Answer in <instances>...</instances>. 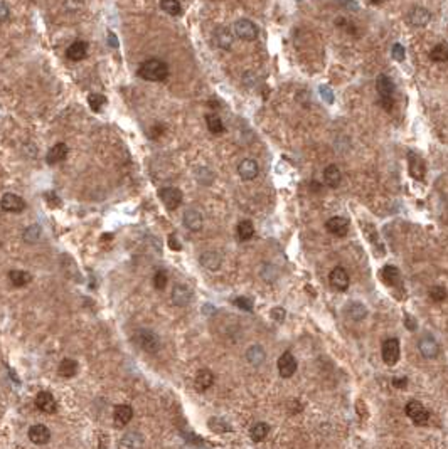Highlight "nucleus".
Wrapping results in <instances>:
<instances>
[{
  "mask_svg": "<svg viewBox=\"0 0 448 449\" xmlns=\"http://www.w3.org/2000/svg\"><path fill=\"white\" fill-rule=\"evenodd\" d=\"M159 197L169 210H175L177 207L182 204L184 195H182L181 188H177V187H164L159 191Z\"/></svg>",
  "mask_w": 448,
  "mask_h": 449,
  "instance_id": "obj_4",
  "label": "nucleus"
},
{
  "mask_svg": "<svg viewBox=\"0 0 448 449\" xmlns=\"http://www.w3.org/2000/svg\"><path fill=\"white\" fill-rule=\"evenodd\" d=\"M381 278L386 285L389 286H401V274H399V269L394 268V266H384L383 271H381Z\"/></svg>",
  "mask_w": 448,
  "mask_h": 449,
  "instance_id": "obj_28",
  "label": "nucleus"
},
{
  "mask_svg": "<svg viewBox=\"0 0 448 449\" xmlns=\"http://www.w3.org/2000/svg\"><path fill=\"white\" fill-rule=\"evenodd\" d=\"M238 174L243 180H255L260 174V167L253 158H244L243 162L238 165Z\"/></svg>",
  "mask_w": 448,
  "mask_h": 449,
  "instance_id": "obj_16",
  "label": "nucleus"
},
{
  "mask_svg": "<svg viewBox=\"0 0 448 449\" xmlns=\"http://www.w3.org/2000/svg\"><path fill=\"white\" fill-rule=\"evenodd\" d=\"M418 350H420V353L424 359H435L440 352V347L433 335L424 333V335L420 337V340H418Z\"/></svg>",
  "mask_w": 448,
  "mask_h": 449,
  "instance_id": "obj_9",
  "label": "nucleus"
},
{
  "mask_svg": "<svg viewBox=\"0 0 448 449\" xmlns=\"http://www.w3.org/2000/svg\"><path fill=\"white\" fill-rule=\"evenodd\" d=\"M36 407L46 414H54L57 411V402L53 397V394H49L44 390V392H39L36 395Z\"/></svg>",
  "mask_w": 448,
  "mask_h": 449,
  "instance_id": "obj_17",
  "label": "nucleus"
},
{
  "mask_svg": "<svg viewBox=\"0 0 448 449\" xmlns=\"http://www.w3.org/2000/svg\"><path fill=\"white\" fill-rule=\"evenodd\" d=\"M192 301V290L187 285H175L172 291V303L175 306H187Z\"/></svg>",
  "mask_w": 448,
  "mask_h": 449,
  "instance_id": "obj_14",
  "label": "nucleus"
},
{
  "mask_svg": "<svg viewBox=\"0 0 448 449\" xmlns=\"http://www.w3.org/2000/svg\"><path fill=\"white\" fill-rule=\"evenodd\" d=\"M234 304H236L238 308L244 310V312H253V301H251L250 298H243V296H239V298H236V299H234Z\"/></svg>",
  "mask_w": 448,
  "mask_h": 449,
  "instance_id": "obj_41",
  "label": "nucleus"
},
{
  "mask_svg": "<svg viewBox=\"0 0 448 449\" xmlns=\"http://www.w3.org/2000/svg\"><path fill=\"white\" fill-rule=\"evenodd\" d=\"M169 64L160 59H148L145 62H142L139 71V78H142L143 81H150V83H164L165 79L169 78Z\"/></svg>",
  "mask_w": 448,
  "mask_h": 449,
  "instance_id": "obj_1",
  "label": "nucleus"
},
{
  "mask_svg": "<svg viewBox=\"0 0 448 449\" xmlns=\"http://www.w3.org/2000/svg\"><path fill=\"white\" fill-rule=\"evenodd\" d=\"M236 232L239 241H250L255 235V226H253L251 221H241L236 227Z\"/></svg>",
  "mask_w": 448,
  "mask_h": 449,
  "instance_id": "obj_34",
  "label": "nucleus"
},
{
  "mask_svg": "<svg viewBox=\"0 0 448 449\" xmlns=\"http://www.w3.org/2000/svg\"><path fill=\"white\" fill-rule=\"evenodd\" d=\"M341 180H342L341 170H339L335 165H327L325 169H324V182H325V185L330 187V188H337L339 185H341Z\"/></svg>",
  "mask_w": 448,
  "mask_h": 449,
  "instance_id": "obj_23",
  "label": "nucleus"
},
{
  "mask_svg": "<svg viewBox=\"0 0 448 449\" xmlns=\"http://www.w3.org/2000/svg\"><path fill=\"white\" fill-rule=\"evenodd\" d=\"M376 91L379 94V103H381V106L389 113L394 106V101H393L394 84L391 81V78L386 76V74H379L376 79Z\"/></svg>",
  "mask_w": 448,
  "mask_h": 449,
  "instance_id": "obj_2",
  "label": "nucleus"
},
{
  "mask_svg": "<svg viewBox=\"0 0 448 449\" xmlns=\"http://www.w3.org/2000/svg\"><path fill=\"white\" fill-rule=\"evenodd\" d=\"M234 34L243 39V41H256L258 37V27L255 22H251L250 19H239L234 22Z\"/></svg>",
  "mask_w": 448,
  "mask_h": 449,
  "instance_id": "obj_5",
  "label": "nucleus"
},
{
  "mask_svg": "<svg viewBox=\"0 0 448 449\" xmlns=\"http://www.w3.org/2000/svg\"><path fill=\"white\" fill-rule=\"evenodd\" d=\"M206 125H208V130L212 135H221V133H224V130H226L221 122V118L214 113L206 114Z\"/></svg>",
  "mask_w": 448,
  "mask_h": 449,
  "instance_id": "obj_32",
  "label": "nucleus"
},
{
  "mask_svg": "<svg viewBox=\"0 0 448 449\" xmlns=\"http://www.w3.org/2000/svg\"><path fill=\"white\" fill-rule=\"evenodd\" d=\"M194 384H196V389L199 390V392H206V390L214 384V375H212V372L208 370V368H203V370L197 372Z\"/></svg>",
  "mask_w": 448,
  "mask_h": 449,
  "instance_id": "obj_26",
  "label": "nucleus"
},
{
  "mask_svg": "<svg viewBox=\"0 0 448 449\" xmlns=\"http://www.w3.org/2000/svg\"><path fill=\"white\" fill-rule=\"evenodd\" d=\"M297 368H298L297 359L290 352H285L278 359V372L283 379H290L297 372Z\"/></svg>",
  "mask_w": 448,
  "mask_h": 449,
  "instance_id": "obj_12",
  "label": "nucleus"
},
{
  "mask_svg": "<svg viewBox=\"0 0 448 449\" xmlns=\"http://www.w3.org/2000/svg\"><path fill=\"white\" fill-rule=\"evenodd\" d=\"M9 279L15 288H22V286H26L27 283H31L32 276L29 273H26V271H20V269H14V271L9 273Z\"/></svg>",
  "mask_w": 448,
  "mask_h": 449,
  "instance_id": "obj_31",
  "label": "nucleus"
},
{
  "mask_svg": "<svg viewBox=\"0 0 448 449\" xmlns=\"http://www.w3.org/2000/svg\"><path fill=\"white\" fill-rule=\"evenodd\" d=\"M167 281H169V278H167V274H165V271H157V273H155V276H153V286L157 288V290L162 291L164 288L167 286Z\"/></svg>",
  "mask_w": 448,
  "mask_h": 449,
  "instance_id": "obj_40",
  "label": "nucleus"
},
{
  "mask_svg": "<svg viewBox=\"0 0 448 449\" xmlns=\"http://www.w3.org/2000/svg\"><path fill=\"white\" fill-rule=\"evenodd\" d=\"M160 9L169 15H174V17L182 15L181 0H160Z\"/></svg>",
  "mask_w": 448,
  "mask_h": 449,
  "instance_id": "obj_33",
  "label": "nucleus"
},
{
  "mask_svg": "<svg viewBox=\"0 0 448 449\" xmlns=\"http://www.w3.org/2000/svg\"><path fill=\"white\" fill-rule=\"evenodd\" d=\"M272 316L277 321H283L285 320V310L283 308H275V310H272Z\"/></svg>",
  "mask_w": 448,
  "mask_h": 449,
  "instance_id": "obj_46",
  "label": "nucleus"
},
{
  "mask_svg": "<svg viewBox=\"0 0 448 449\" xmlns=\"http://www.w3.org/2000/svg\"><path fill=\"white\" fill-rule=\"evenodd\" d=\"M214 41H216L217 48H221L224 51H229V49H231V45H233V41H234L233 32L229 31L228 27L216 29V31H214Z\"/></svg>",
  "mask_w": 448,
  "mask_h": 449,
  "instance_id": "obj_22",
  "label": "nucleus"
},
{
  "mask_svg": "<svg viewBox=\"0 0 448 449\" xmlns=\"http://www.w3.org/2000/svg\"><path fill=\"white\" fill-rule=\"evenodd\" d=\"M265 359H266V352L260 345H253V347L248 348V352H246V360L255 367L261 365L263 362H265Z\"/></svg>",
  "mask_w": 448,
  "mask_h": 449,
  "instance_id": "obj_29",
  "label": "nucleus"
},
{
  "mask_svg": "<svg viewBox=\"0 0 448 449\" xmlns=\"http://www.w3.org/2000/svg\"><path fill=\"white\" fill-rule=\"evenodd\" d=\"M381 355H383L384 364H388V365H396V364H398L399 355H401L398 338H388V340H384L383 342V348H381Z\"/></svg>",
  "mask_w": 448,
  "mask_h": 449,
  "instance_id": "obj_6",
  "label": "nucleus"
},
{
  "mask_svg": "<svg viewBox=\"0 0 448 449\" xmlns=\"http://www.w3.org/2000/svg\"><path fill=\"white\" fill-rule=\"evenodd\" d=\"M78 368H79V365H78V362L76 360H73V359H64L59 364V368H57V372H59V375L61 377H64V379H70V377H74L78 373Z\"/></svg>",
  "mask_w": 448,
  "mask_h": 449,
  "instance_id": "obj_30",
  "label": "nucleus"
},
{
  "mask_svg": "<svg viewBox=\"0 0 448 449\" xmlns=\"http://www.w3.org/2000/svg\"><path fill=\"white\" fill-rule=\"evenodd\" d=\"M325 229L330 234L337 235V238H344L349 231V221L346 217H341V216L330 217L329 221L325 222Z\"/></svg>",
  "mask_w": 448,
  "mask_h": 449,
  "instance_id": "obj_13",
  "label": "nucleus"
},
{
  "mask_svg": "<svg viewBox=\"0 0 448 449\" xmlns=\"http://www.w3.org/2000/svg\"><path fill=\"white\" fill-rule=\"evenodd\" d=\"M108 44H110L113 49H118V45H120V44H118V39H117V36H115V34H113L111 31L108 32Z\"/></svg>",
  "mask_w": 448,
  "mask_h": 449,
  "instance_id": "obj_47",
  "label": "nucleus"
},
{
  "mask_svg": "<svg viewBox=\"0 0 448 449\" xmlns=\"http://www.w3.org/2000/svg\"><path fill=\"white\" fill-rule=\"evenodd\" d=\"M203 224H204V219L199 210H196V209L186 210V214H184V226H186L189 231H192V232L200 231V229H203Z\"/></svg>",
  "mask_w": 448,
  "mask_h": 449,
  "instance_id": "obj_19",
  "label": "nucleus"
},
{
  "mask_svg": "<svg viewBox=\"0 0 448 449\" xmlns=\"http://www.w3.org/2000/svg\"><path fill=\"white\" fill-rule=\"evenodd\" d=\"M0 207H2V210H5V212L19 214V212H22L26 209V200L22 199L20 195L7 192V194H4L2 200H0Z\"/></svg>",
  "mask_w": 448,
  "mask_h": 449,
  "instance_id": "obj_10",
  "label": "nucleus"
},
{
  "mask_svg": "<svg viewBox=\"0 0 448 449\" xmlns=\"http://www.w3.org/2000/svg\"><path fill=\"white\" fill-rule=\"evenodd\" d=\"M430 59L435 62H446L448 61V44H445V42L436 44L432 49V53H430Z\"/></svg>",
  "mask_w": 448,
  "mask_h": 449,
  "instance_id": "obj_35",
  "label": "nucleus"
},
{
  "mask_svg": "<svg viewBox=\"0 0 448 449\" xmlns=\"http://www.w3.org/2000/svg\"><path fill=\"white\" fill-rule=\"evenodd\" d=\"M133 340L143 352H148V353H157L160 347H162L160 337L153 330H148V328H142V330L135 332Z\"/></svg>",
  "mask_w": 448,
  "mask_h": 449,
  "instance_id": "obj_3",
  "label": "nucleus"
},
{
  "mask_svg": "<svg viewBox=\"0 0 448 449\" xmlns=\"http://www.w3.org/2000/svg\"><path fill=\"white\" fill-rule=\"evenodd\" d=\"M68 152H70V150H68V145L66 143H56V145H53L49 150H48V153H46V162H48L49 165H57V163H61L62 160H66V157H68Z\"/></svg>",
  "mask_w": 448,
  "mask_h": 449,
  "instance_id": "obj_15",
  "label": "nucleus"
},
{
  "mask_svg": "<svg viewBox=\"0 0 448 449\" xmlns=\"http://www.w3.org/2000/svg\"><path fill=\"white\" fill-rule=\"evenodd\" d=\"M408 20L413 27H423L430 22V12L423 7H415L408 15Z\"/></svg>",
  "mask_w": 448,
  "mask_h": 449,
  "instance_id": "obj_24",
  "label": "nucleus"
},
{
  "mask_svg": "<svg viewBox=\"0 0 448 449\" xmlns=\"http://www.w3.org/2000/svg\"><path fill=\"white\" fill-rule=\"evenodd\" d=\"M405 54H406V51H405V48L401 44H394L393 45V59L394 61H405Z\"/></svg>",
  "mask_w": 448,
  "mask_h": 449,
  "instance_id": "obj_42",
  "label": "nucleus"
},
{
  "mask_svg": "<svg viewBox=\"0 0 448 449\" xmlns=\"http://www.w3.org/2000/svg\"><path fill=\"white\" fill-rule=\"evenodd\" d=\"M9 17H10V9L4 2H0V22L7 20Z\"/></svg>",
  "mask_w": 448,
  "mask_h": 449,
  "instance_id": "obj_45",
  "label": "nucleus"
},
{
  "mask_svg": "<svg viewBox=\"0 0 448 449\" xmlns=\"http://www.w3.org/2000/svg\"><path fill=\"white\" fill-rule=\"evenodd\" d=\"M268 433H270V426L266 422H256L251 428L250 436H251V439L255 441V442H260V441H263L268 436Z\"/></svg>",
  "mask_w": 448,
  "mask_h": 449,
  "instance_id": "obj_36",
  "label": "nucleus"
},
{
  "mask_svg": "<svg viewBox=\"0 0 448 449\" xmlns=\"http://www.w3.org/2000/svg\"><path fill=\"white\" fill-rule=\"evenodd\" d=\"M393 385L398 389H405L408 385V379H393Z\"/></svg>",
  "mask_w": 448,
  "mask_h": 449,
  "instance_id": "obj_49",
  "label": "nucleus"
},
{
  "mask_svg": "<svg viewBox=\"0 0 448 449\" xmlns=\"http://www.w3.org/2000/svg\"><path fill=\"white\" fill-rule=\"evenodd\" d=\"M371 2H374V4H377V2H381V0H371Z\"/></svg>",
  "mask_w": 448,
  "mask_h": 449,
  "instance_id": "obj_51",
  "label": "nucleus"
},
{
  "mask_svg": "<svg viewBox=\"0 0 448 449\" xmlns=\"http://www.w3.org/2000/svg\"><path fill=\"white\" fill-rule=\"evenodd\" d=\"M41 234H42L41 226H31L24 231V241L27 244H36L37 241L41 239Z\"/></svg>",
  "mask_w": 448,
  "mask_h": 449,
  "instance_id": "obj_37",
  "label": "nucleus"
},
{
  "mask_svg": "<svg viewBox=\"0 0 448 449\" xmlns=\"http://www.w3.org/2000/svg\"><path fill=\"white\" fill-rule=\"evenodd\" d=\"M408 172H410V175L415 178V180H423L424 175H427L424 160L416 152H413V150L408 152Z\"/></svg>",
  "mask_w": 448,
  "mask_h": 449,
  "instance_id": "obj_7",
  "label": "nucleus"
},
{
  "mask_svg": "<svg viewBox=\"0 0 448 449\" xmlns=\"http://www.w3.org/2000/svg\"><path fill=\"white\" fill-rule=\"evenodd\" d=\"M169 246H170V249H174V251H181L182 249V246H181L179 239H177L175 234H170L169 235Z\"/></svg>",
  "mask_w": 448,
  "mask_h": 449,
  "instance_id": "obj_44",
  "label": "nucleus"
},
{
  "mask_svg": "<svg viewBox=\"0 0 448 449\" xmlns=\"http://www.w3.org/2000/svg\"><path fill=\"white\" fill-rule=\"evenodd\" d=\"M405 325L410 328V330H416V321H415V318H413L411 315H406V318H405Z\"/></svg>",
  "mask_w": 448,
  "mask_h": 449,
  "instance_id": "obj_48",
  "label": "nucleus"
},
{
  "mask_svg": "<svg viewBox=\"0 0 448 449\" xmlns=\"http://www.w3.org/2000/svg\"><path fill=\"white\" fill-rule=\"evenodd\" d=\"M88 56V42L84 41H74L70 48L66 49V57L70 61H83L84 57Z\"/></svg>",
  "mask_w": 448,
  "mask_h": 449,
  "instance_id": "obj_20",
  "label": "nucleus"
},
{
  "mask_svg": "<svg viewBox=\"0 0 448 449\" xmlns=\"http://www.w3.org/2000/svg\"><path fill=\"white\" fill-rule=\"evenodd\" d=\"M29 439L37 446L48 444V442L51 441V431L42 424H36L29 429Z\"/></svg>",
  "mask_w": 448,
  "mask_h": 449,
  "instance_id": "obj_18",
  "label": "nucleus"
},
{
  "mask_svg": "<svg viewBox=\"0 0 448 449\" xmlns=\"http://www.w3.org/2000/svg\"><path fill=\"white\" fill-rule=\"evenodd\" d=\"M199 261L206 269H209V271H217V269L221 268V256L217 254V252H214V251L203 252L200 257H199Z\"/></svg>",
  "mask_w": 448,
  "mask_h": 449,
  "instance_id": "obj_25",
  "label": "nucleus"
},
{
  "mask_svg": "<svg viewBox=\"0 0 448 449\" xmlns=\"http://www.w3.org/2000/svg\"><path fill=\"white\" fill-rule=\"evenodd\" d=\"M320 94H322V100L325 103H329V105L334 103V93H332V89L329 88V86H320Z\"/></svg>",
  "mask_w": 448,
  "mask_h": 449,
  "instance_id": "obj_43",
  "label": "nucleus"
},
{
  "mask_svg": "<svg viewBox=\"0 0 448 449\" xmlns=\"http://www.w3.org/2000/svg\"><path fill=\"white\" fill-rule=\"evenodd\" d=\"M346 315L349 316L350 320L361 321V320H364L367 316V308L359 301H350L346 306Z\"/></svg>",
  "mask_w": 448,
  "mask_h": 449,
  "instance_id": "obj_27",
  "label": "nucleus"
},
{
  "mask_svg": "<svg viewBox=\"0 0 448 449\" xmlns=\"http://www.w3.org/2000/svg\"><path fill=\"white\" fill-rule=\"evenodd\" d=\"M46 199H48V202H49L51 207H53V200H54V205H59V202H61V200L56 197V194H51V192L46 194Z\"/></svg>",
  "mask_w": 448,
  "mask_h": 449,
  "instance_id": "obj_50",
  "label": "nucleus"
},
{
  "mask_svg": "<svg viewBox=\"0 0 448 449\" xmlns=\"http://www.w3.org/2000/svg\"><path fill=\"white\" fill-rule=\"evenodd\" d=\"M329 281H330V286L334 288L335 291H347V288L350 285L349 273L342 266H337V268L332 269L330 276H329Z\"/></svg>",
  "mask_w": 448,
  "mask_h": 449,
  "instance_id": "obj_11",
  "label": "nucleus"
},
{
  "mask_svg": "<svg viewBox=\"0 0 448 449\" xmlns=\"http://www.w3.org/2000/svg\"><path fill=\"white\" fill-rule=\"evenodd\" d=\"M88 105L95 113H98L100 109L103 108V105H106V96L100 94V93H91L88 96Z\"/></svg>",
  "mask_w": 448,
  "mask_h": 449,
  "instance_id": "obj_38",
  "label": "nucleus"
},
{
  "mask_svg": "<svg viewBox=\"0 0 448 449\" xmlns=\"http://www.w3.org/2000/svg\"><path fill=\"white\" fill-rule=\"evenodd\" d=\"M405 411H406V416L418 426L427 424L428 419H430V412L424 409V406L421 404V402H418V400H410V402H408Z\"/></svg>",
  "mask_w": 448,
  "mask_h": 449,
  "instance_id": "obj_8",
  "label": "nucleus"
},
{
  "mask_svg": "<svg viewBox=\"0 0 448 449\" xmlns=\"http://www.w3.org/2000/svg\"><path fill=\"white\" fill-rule=\"evenodd\" d=\"M430 299H432V301H435V303H441V301H445L446 299V296H448V293H446V290L443 286H440V285H436V286H432L430 288Z\"/></svg>",
  "mask_w": 448,
  "mask_h": 449,
  "instance_id": "obj_39",
  "label": "nucleus"
},
{
  "mask_svg": "<svg viewBox=\"0 0 448 449\" xmlns=\"http://www.w3.org/2000/svg\"><path fill=\"white\" fill-rule=\"evenodd\" d=\"M131 417H133V409H131L128 404H120L115 407L113 411V419H115V424L118 426V428H123V426H126Z\"/></svg>",
  "mask_w": 448,
  "mask_h": 449,
  "instance_id": "obj_21",
  "label": "nucleus"
}]
</instances>
